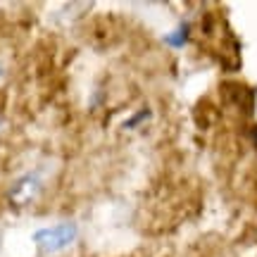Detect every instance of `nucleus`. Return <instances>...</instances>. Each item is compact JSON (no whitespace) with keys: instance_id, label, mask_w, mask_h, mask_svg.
Here are the masks:
<instances>
[{"instance_id":"1","label":"nucleus","mask_w":257,"mask_h":257,"mask_svg":"<svg viewBox=\"0 0 257 257\" xmlns=\"http://www.w3.org/2000/svg\"><path fill=\"white\" fill-rule=\"evenodd\" d=\"M76 238H79V226H76V221H72V219L57 221V224L43 226V229H38L31 233V240H34V245H36L38 255H43V257L60 255L64 250H69Z\"/></svg>"},{"instance_id":"2","label":"nucleus","mask_w":257,"mask_h":257,"mask_svg":"<svg viewBox=\"0 0 257 257\" xmlns=\"http://www.w3.org/2000/svg\"><path fill=\"white\" fill-rule=\"evenodd\" d=\"M46 176H48V167L41 165L36 169H29L27 174H22L19 179L12 181L10 186V193L8 198L10 202L15 205V207H22V205H29V202H34L43 193L46 188Z\"/></svg>"},{"instance_id":"3","label":"nucleus","mask_w":257,"mask_h":257,"mask_svg":"<svg viewBox=\"0 0 257 257\" xmlns=\"http://www.w3.org/2000/svg\"><path fill=\"white\" fill-rule=\"evenodd\" d=\"M188 36H191V27H188V24H179L174 31H169L165 36V43L169 48L179 50V48H184L186 43H188Z\"/></svg>"},{"instance_id":"4","label":"nucleus","mask_w":257,"mask_h":257,"mask_svg":"<svg viewBox=\"0 0 257 257\" xmlns=\"http://www.w3.org/2000/svg\"><path fill=\"white\" fill-rule=\"evenodd\" d=\"M146 119H150V110H148V107H141V110H138L136 114H131V117H128L121 126L126 128V131H131V128H138Z\"/></svg>"},{"instance_id":"5","label":"nucleus","mask_w":257,"mask_h":257,"mask_svg":"<svg viewBox=\"0 0 257 257\" xmlns=\"http://www.w3.org/2000/svg\"><path fill=\"white\" fill-rule=\"evenodd\" d=\"M102 98H105V91H102V88H95V91H93V95H91V100H88V105H91V110H95V107L100 105Z\"/></svg>"},{"instance_id":"6","label":"nucleus","mask_w":257,"mask_h":257,"mask_svg":"<svg viewBox=\"0 0 257 257\" xmlns=\"http://www.w3.org/2000/svg\"><path fill=\"white\" fill-rule=\"evenodd\" d=\"M252 141H255V148H257V126L252 128Z\"/></svg>"},{"instance_id":"7","label":"nucleus","mask_w":257,"mask_h":257,"mask_svg":"<svg viewBox=\"0 0 257 257\" xmlns=\"http://www.w3.org/2000/svg\"><path fill=\"white\" fill-rule=\"evenodd\" d=\"M3 76H5V67L0 64V79H3Z\"/></svg>"}]
</instances>
